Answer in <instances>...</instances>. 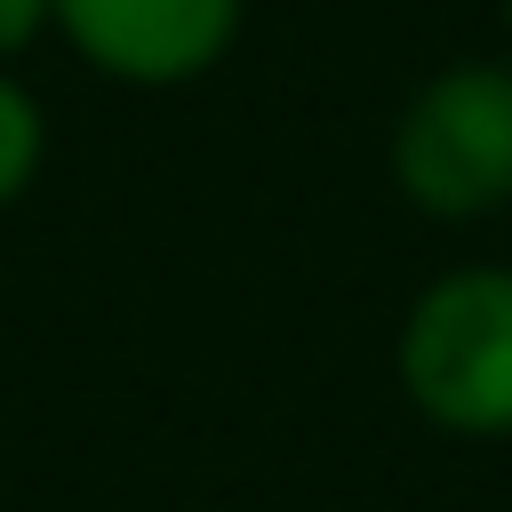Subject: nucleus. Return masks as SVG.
<instances>
[{"instance_id": "2", "label": "nucleus", "mask_w": 512, "mask_h": 512, "mask_svg": "<svg viewBox=\"0 0 512 512\" xmlns=\"http://www.w3.org/2000/svg\"><path fill=\"white\" fill-rule=\"evenodd\" d=\"M384 168L432 224L512 208V56H456L424 72L384 136Z\"/></svg>"}, {"instance_id": "1", "label": "nucleus", "mask_w": 512, "mask_h": 512, "mask_svg": "<svg viewBox=\"0 0 512 512\" xmlns=\"http://www.w3.org/2000/svg\"><path fill=\"white\" fill-rule=\"evenodd\" d=\"M392 376L440 440H512V264L432 272L400 312Z\"/></svg>"}, {"instance_id": "3", "label": "nucleus", "mask_w": 512, "mask_h": 512, "mask_svg": "<svg viewBox=\"0 0 512 512\" xmlns=\"http://www.w3.org/2000/svg\"><path fill=\"white\" fill-rule=\"evenodd\" d=\"M248 24V0H48V32L120 88L208 80Z\"/></svg>"}, {"instance_id": "5", "label": "nucleus", "mask_w": 512, "mask_h": 512, "mask_svg": "<svg viewBox=\"0 0 512 512\" xmlns=\"http://www.w3.org/2000/svg\"><path fill=\"white\" fill-rule=\"evenodd\" d=\"M48 32V0H0V72Z\"/></svg>"}, {"instance_id": "4", "label": "nucleus", "mask_w": 512, "mask_h": 512, "mask_svg": "<svg viewBox=\"0 0 512 512\" xmlns=\"http://www.w3.org/2000/svg\"><path fill=\"white\" fill-rule=\"evenodd\" d=\"M40 168H48V112L16 72H0V208H16L40 184Z\"/></svg>"}, {"instance_id": "6", "label": "nucleus", "mask_w": 512, "mask_h": 512, "mask_svg": "<svg viewBox=\"0 0 512 512\" xmlns=\"http://www.w3.org/2000/svg\"><path fill=\"white\" fill-rule=\"evenodd\" d=\"M504 40H512V0H504Z\"/></svg>"}]
</instances>
